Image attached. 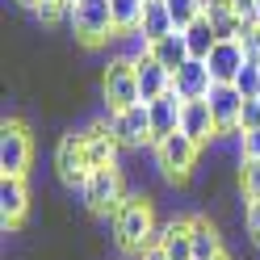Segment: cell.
Returning a JSON list of instances; mask_svg holds the SVG:
<instances>
[{
	"mask_svg": "<svg viewBox=\"0 0 260 260\" xmlns=\"http://www.w3.org/2000/svg\"><path fill=\"white\" fill-rule=\"evenodd\" d=\"M176 29V21H172V13H168V5L164 0H147V9H143V25H139V38L143 42H159L164 34H172Z\"/></svg>",
	"mask_w": 260,
	"mask_h": 260,
	"instance_id": "d6986e66",
	"label": "cell"
},
{
	"mask_svg": "<svg viewBox=\"0 0 260 260\" xmlns=\"http://www.w3.org/2000/svg\"><path fill=\"white\" fill-rule=\"evenodd\" d=\"M155 248H164L168 260H193V231L189 218H172L168 226L155 231Z\"/></svg>",
	"mask_w": 260,
	"mask_h": 260,
	"instance_id": "2e32d148",
	"label": "cell"
},
{
	"mask_svg": "<svg viewBox=\"0 0 260 260\" xmlns=\"http://www.w3.org/2000/svg\"><path fill=\"white\" fill-rule=\"evenodd\" d=\"M80 193H84V206L92 210V214H109V210H118L122 206V172H118V164L92 168L88 172V185L80 189Z\"/></svg>",
	"mask_w": 260,
	"mask_h": 260,
	"instance_id": "52a82bcc",
	"label": "cell"
},
{
	"mask_svg": "<svg viewBox=\"0 0 260 260\" xmlns=\"http://www.w3.org/2000/svg\"><path fill=\"white\" fill-rule=\"evenodd\" d=\"M21 5H25V9H34V5H38V0H21Z\"/></svg>",
	"mask_w": 260,
	"mask_h": 260,
	"instance_id": "1f68e13d",
	"label": "cell"
},
{
	"mask_svg": "<svg viewBox=\"0 0 260 260\" xmlns=\"http://www.w3.org/2000/svg\"><path fill=\"white\" fill-rule=\"evenodd\" d=\"M256 9H260V0H256Z\"/></svg>",
	"mask_w": 260,
	"mask_h": 260,
	"instance_id": "e575fe53",
	"label": "cell"
},
{
	"mask_svg": "<svg viewBox=\"0 0 260 260\" xmlns=\"http://www.w3.org/2000/svg\"><path fill=\"white\" fill-rule=\"evenodd\" d=\"M143 9H147V0H109V13H113V29H118V38L139 34Z\"/></svg>",
	"mask_w": 260,
	"mask_h": 260,
	"instance_id": "7402d4cb",
	"label": "cell"
},
{
	"mask_svg": "<svg viewBox=\"0 0 260 260\" xmlns=\"http://www.w3.org/2000/svg\"><path fill=\"white\" fill-rule=\"evenodd\" d=\"M235 13H239V21H243V25H260V9H256V0H235Z\"/></svg>",
	"mask_w": 260,
	"mask_h": 260,
	"instance_id": "f546056e",
	"label": "cell"
},
{
	"mask_svg": "<svg viewBox=\"0 0 260 260\" xmlns=\"http://www.w3.org/2000/svg\"><path fill=\"white\" fill-rule=\"evenodd\" d=\"M235 88L243 92V101H256V96H260V63H243V72L235 76Z\"/></svg>",
	"mask_w": 260,
	"mask_h": 260,
	"instance_id": "d4e9b609",
	"label": "cell"
},
{
	"mask_svg": "<svg viewBox=\"0 0 260 260\" xmlns=\"http://www.w3.org/2000/svg\"><path fill=\"white\" fill-rule=\"evenodd\" d=\"M101 96H105V109H126V105H139L143 101L139 76H135V59H130V55L109 59L105 80H101Z\"/></svg>",
	"mask_w": 260,
	"mask_h": 260,
	"instance_id": "3957f363",
	"label": "cell"
},
{
	"mask_svg": "<svg viewBox=\"0 0 260 260\" xmlns=\"http://www.w3.org/2000/svg\"><path fill=\"white\" fill-rule=\"evenodd\" d=\"M181 96L176 92H164V96H155V101H147L151 109V147H159L168 135H176L181 130Z\"/></svg>",
	"mask_w": 260,
	"mask_h": 260,
	"instance_id": "4fadbf2b",
	"label": "cell"
},
{
	"mask_svg": "<svg viewBox=\"0 0 260 260\" xmlns=\"http://www.w3.org/2000/svg\"><path fill=\"white\" fill-rule=\"evenodd\" d=\"M206 101H210V113H214V130H218V139H239L243 92H239L235 84H214Z\"/></svg>",
	"mask_w": 260,
	"mask_h": 260,
	"instance_id": "9c48e42d",
	"label": "cell"
},
{
	"mask_svg": "<svg viewBox=\"0 0 260 260\" xmlns=\"http://www.w3.org/2000/svg\"><path fill=\"white\" fill-rule=\"evenodd\" d=\"M139 260H168V256H164V248H147V252H143Z\"/></svg>",
	"mask_w": 260,
	"mask_h": 260,
	"instance_id": "4dcf8cb0",
	"label": "cell"
},
{
	"mask_svg": "<svg viewBox=\"0 0 260 260\" xmlns=\"http://www.w3.org/2000/svg\"><path fill=\"white\" fill-rule=\"evenodd\" d=\"M155 214L147 198H122V206L113 210V235H118V248L130 256H143L147 248H155Z\"/></svg>",
	"mask_w": 260,
	"mask_h": 260,
	"instance_id": "6da1fadb",
	"label": "cell"
},
{
	"mask_svg": "<svg viewBox=\"0 0 260 260\" xmlns=\"http://www.w3.org/2000/svg\"><path fill=\"white\" fill-rule=\"evenodd\" d=\"M72 5H80V0H68V9H72Z\"/></svg>",
	"mask_w": 260,
	"mask_h": 260,
	"instance_id": "836d02e7",
	"label": "cell"
},
{
	"mask_svg": "<svg viewBox=\"0 0 260 260\" xmlns=\"http://www.w3.org/2000/svg\"><path fill=\"white\" fill-rule=\"evenodd\" d=\"M198 155H202V143L189 139L185 130H176V135H168V139L155 147V164L164 168L172 181H185V176L193 172V164H198Z\"/></svg>",
	"mask_w": 260,
	"mask_h": 260,
	"instance_id": "8992f818",
	"label": "cell"
},
{
	"mask_svg": "<svg viewBox=\"0 0 260 260\" xmlns=\"http://www.w3.org/2000/svg\"><path fill=\"white\" fill-rule=\"evenodd\" d=\"M214 260H231V256H226V252H222V256H214Z\"/></svg>",
	"mask_w": 260,
	"mask_h": 260,
	"instance_id": "d6a6232c",
	"label": "cell"
},
{
	"mask_svg": "<svg viewBox=\"0 0 260 260\" xmlns=\"http://www.w3.org/2000/svg\"><path fill=\"white\" fill-rule=\"evenodd\" d=\"M181 34H185V46H189V59H206L210 51H214V42H218V34H214V25H210L206 13L198 21H189Z\"/></svg>",
	"mask_w": 260,
	"mask_h": 260,
	"instance_id": "44dd1931",
	"label": "cell"
},
{
	"mask_svg": "<svg viewBox=\"0 0 260 260\" xmlns=\"http://www.w3.org/2000/svg\"><path fill=\"white\" fill-rule=\"evenodd\" d=\"M239 193L243 202H260V159H239Z\"/></svg>",
	"mask_w": 260,
	"mask_h": 260,
	"instance_id": "603a6c76",
	"label": "cell"
},
{
	"mask_svg": "<svg viewBox=\"0 0 260 260\" xmlns=\"http://www.w3.org/2000/svg\"><path fill=\"white\" fill-rule=\"evenodd\" d=\"M239 159H260V130H243L239 135Z\"/></svg>",
	"mask_w": 260,
	"mask_h": 260,
	"instance_id": "4316f807",
	"label": "cell"
},
{
	"mask_svg": "<svg viewBox=\"0 0 260 260\" xmlns=\"http://www.w3.org/2000/svg\"><path fill=\"white\" fill-rule=\"evenodd\" d=\"M29 155H34V143H29L25 122H5L0 130V176H25L29 172Z\"/></svg>",
	"mask_w": 260,
	"mask_h": 260,
	"instance_id": "5b68a950",
	"label": "cell"
},
{
	"mask_svg": "<svg viewBox=\"0 0 260 260\" xmlns=\"http://www.w3.org/2000/svg\"><path fill=\"white\" fill-rule=\"evenodd\" d=\"M25 210H29L25 176H0V222H5V235L25 218Z\"/></svg>",
	"mask_w": 260,
	"mask_h": 260,
	"instance_id": "7c38bea8",
	"label": "cell"
},
{
	"mask_svg": "<svg viewBox=\"0 0 260 260\" xmlns=\"http://www.w3.org/2000/svg\"><path fill=\"white\" fill-rule=\"evenodd\" d=\"M239 42H243V55H248L252 63H260V25H248L239 34Z\"/></svg>",
	"mask_w": 260,
	"mask_h": 260,
	"instance_id": "83f0119b",
	"label": "cell"
},
{
	"mask_svg": "<svg viewBox=\"0 0 260 260\" xmlns=\"http://www.w3.org/2000/svg\"><path fill=\"white\" fill-rule=\"evenodd\" d=\"M109 130L122 147H143L151 143V109L147 101L139 105H126V109H109Z\"/></svg>",
	"mask_w": 260,
	"mask_h": 260,
	"instance_id": "ba28073f",
	"label": "cell"
},
{
	"mask_svg": "<svg viewBox=\"0 0 260 260\" xmlns=\"http://www.w3.org/2000/svg\"><path fill=\"white\" fill-rule=\"evenodd\" d=\"M189 231H193V260H214V256H222L218 222H210L206 214H198V218H189Z\"/></svg>",
	"mask_w": 260,
	"mask_h": 260,
	"instance_id": "e0dca14e",
	"label": "cell"
},
{
	"mask_svg": "<svg viewBox=\"0 0 260 260\" xmlns=\"http://www.w3.org/2000/svg\"><path fill=\"white\" fill-rule=\"evenodd\" d=\"M68 25H72V34L84 42V46H101L109 38H118L109 0H80V5H72L68 9Z\"/></svg>",
	"mask_w": 260,
	"mask_h": 260,
	"instance_id": "7a4b0ae2",
	"label": "cell"
},
{
	"mask_svg": "<svg viewBox=\"0 0 260 260\" xmlns=\"http://www.w3.org/2000/svg\"><path fill=\"white\" fill-rule=\"evenodd\" d=\"M55 168H59V181L68 189H84L88 185V151H84V130H68L55 147Z\"/></svg>",
	"mask_w": 260,
	"mask_h": 260,
	"instance_id": "277c9868",
	"label": "cell"
},
{
	"mask_svg": "<svg viewBox=\"0 0 260 260\" xmlns=\"http://www.w3.org/2000/svg\"><path fill=\"white\" fill-rule=\"evenodd\" d=\"M147 55H151L155 63H164V68L176 76V68H185V63H189V46H185V34H181V29H172V34H164L159 42H151V46H147Z\"/></svg>",
	"mask_w": 260,
	"mask_h": 260,
	"instance_id": "ac0fdd59",
	"label": "cell"
},
{
	"mask_svg": "<svg viewBox=\"0 0 260 260\" xmlns=\"http://www.w3.org/2000/svg\"><path fill=\"white\" fill-rule=\"evenodd\" d=\"M181 130L189 139H198L202 147L206 143H214L218 139V130H214V113H210V101H185L181 105Z\"/></svg>",
	"mask_w": 260,
	"mask_h": 260,
	"instance_id": "9a60e30c",
	"label": "cell"
},
{
	"mask_svg": "<svg viewBox=\"0 0 260 260\" xmlns=\"http://www.w3.org/2000/svg\"><path fill=\"white\" fill-rule=\"evenodd\" d=\"M243 226H248V235L260 243V202H243Z\"/></svg>",
	"mask_w": 260,
	"mask_h": 260,
	"instance_id": "f1b7e54d",
	"label": "cell"
},
{
	"mask_svg": "<svg viewBox=\"0 0 260 260\" xmlns=\"http://www.w3.org/2000/svg\"><path fill=\"white\" fill-rule=\"evenodd\" d=\"M210 88H214V76H210L206 59H189L185 68H176V76H172V92L181 96V101H206Z\"/></svg>",
	"mask_w": 260,
	"mask_h": 260,
	"instance_id": "8fae6325",
	"label": "cell"
},
{
	"mask_svg": "<svg viewBox=\"0 0 260 260\" xmlns=\"http://www.w3.org/2000/svg\"><path fill=\"white\" fill-rule=\"evenodd\" d=\"M135 76H139L143 101H155V96L172 92V72L164 68V63H155L151 55H139V59H135Z\"/></svg>",
	"mask_w": 260,
	"mask_h": 260,
	"instance_id": "5bb4252c",
	"label": "cell"
},
{
	"mask_svg": "<svg viewBox=\"0 0 260 260\" xmlns=\"http://www.w3.org/2000/svg\"><path fill=\"white\" fill-rule=\"evenodd\" d=\"M243 130H260V96L256 101H243V109H239V135Z\"/></svg>",
	"mask_w": 260,
	"mask_h": 260,
	"instance_id": "484cf974",
	"label": "cell"
},
{
	"mask_svg": "<svg viewBox=\"0 0 260 260\" xmlns=\"http://www.w3.org/2000/svg\"><path fill=\"white\" fill-rule=\"evenodd\" d=\"M206 17H210L218 38H239L243 29H248L239 21V13H235V0H206Z\"/></svg>",
	"mask_w": 260,
	"mask_h": 260,
	"instance_id": "ffe728a7",
	"label": "cell"
},
{
	"mask_svg": "<svg viewBox=\"0 0 260 260\" xmlns=\"http://www.w3.org/2000/svg\"><path fill=\"white\" fill-rule=\"evenodd\" d=\"M164 5H168V13H172L176 29H185L189 21H198L202 13H206V0H164Z\"/></svg>",
	"mask_w": 260,
	"mask_h": 260,
	"instance_id": "cb8c5ba5",
	"label": "cell"
},
{
	"mask_svg": "<svg viewBox=\"0 0 260 260\" xmlns=\"http://www.w3.org/2000/svg\"><path fill=\"white\" fill-rule=\"evenodd\" d=\"M243 63H248V55H243L239 38H218L214 51L206 55V68H210V76H214V84H235V76L243 72Z\"/></svg>",
	"mask_w": 260,
	"mask_h": 260,
	"instance_id": "30bf717a",
	"label": "cell"
}]
</instances>
